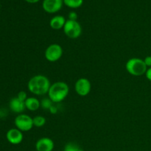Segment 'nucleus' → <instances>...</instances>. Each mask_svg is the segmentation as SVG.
<instances>
[{"label":"nucleus","mask_w":151,"mask_h":151,"mask_svg":"<svg viewBox=\"0 0 151 151\" xmlns=\"http://www.w3.org/2000/svg\"><path fill=\"white\" fill-rule=\"evenodd\" d=\"M63 29L65 35L72 39L78 38L82 33L81 25L77 21L67 20Z\"/></svg>","instance_id":"nucleus-4"},{"label":"nucleus","mask_w":151,"mask_h":151,"mask_svg":"<svg viewBox=\"0 0 151 151\" xmlns=\"http://www.w3.org/2000/svg\"><path fill=\"white\" fill-rule=\"evenodd\" d=\"M33 120V125L37 127V128H41L43 127L46 124L47 119L44 116H36L34 118H32Z\"/></svg>","instance_id":"nucleus-15"},{"label":"nucleus","mask_w":151,"mask_h":151,"mask_svg":"<svg viewBox=\"0 0 151 151\" xmlns=\"http://www.w3.org/2000/svg\"><path fill=\"white\" fill-rule=\"evenodd\" d=\"M50 113L52 114H57V112H58V108L56 107L55 106H54V105H53V106L50 109Z\"/></svg>","instance_id":"nucleus-21"},{"label":"nucleus","mask_w":151,"mask_h":151,"mask_svg":"<svg viewBox=\"0 0 151 151\" xmlns=\"http://www.w3.org/2000/svg\"><path fill=\"white\" fill-rule=\"evenodd\" d=\"M69 88L67 84L62 81L52 84L48 91L49 98L53 103H60L63 101L69 94Z\"/></svg>","instance_id":"nucleus-2"},{"label":"nucleus","mask_w":151,"mask_h":151,"mask_svg":"<svg viewBox=\"0 0 151 151\" xmlns=\"http://www.w3.org/2000/svg\"><path fill=\"white\" fill-rule=\"evenodd\" d=\"M145 63L147 66V67H151V56H147V57L145 58L144 60Z\"/></svg>","instance_id":"nucleus-20"},{"label":"nucleus","mask_w":151,"mask_h":151,"mask_svg":"<svg viewBox=\"0 0 151 151\" xmlns=\"http://www.w3.org/2000/svg\"><path fill=\"white\" fill-rule=\"evenodd\" d=\"M26 1H27L28 3H31V4H34V3L38 2L39 0H25Z\"/></svg>","instance_id":"nucleus-23"},{"label":"nucleus","mask_w":151,"mask_h":151,"mask_svg":"<svg viewBox=\"0 0 151 151\" xmlns=\"http://www.w3.org/2000/svg\"><path fill=\"white\" fill-rule=\"evenodd\" d=\"M14 123L16 128L20 130L22 132L30 131L34 126L32 118L24 114H21L16 116L14 120Z\"/></svg>","instance_id":"nucleus-5"},{"label":"nucleus","mask_w":151,"mask_h":151,"mask_svg":"<svg viewBox=\"0 0 151 151\" xmlns=\"http://www.w3.org/2000/svg\"><path fill=\"white\" fill-rule=\"evenodd\" d=\"M63 2L70 8H78L83 3V0H63Z\"/></svg>","instance_id":"nucleus-14"},{"label":"nucleus","mask_w":151,"mask_h":151,"mask_svg":"<svg viewBox=\"0 0 151 151\" xmlns=\"http://www.w3.org/2000/svg\"><path fill=\"white\" fill-rule=\"evenodd\" d=\"M91 84L87 78H82L77 81L75 85V89L77 94L81 97L87 96L91 91Z\"/></svg>","instance_id":"nucleus-7"},{"label":"nucleus","mask_w":151,"mask_h":151,"mask_svg":"<svg viewBox=\"0 0 151 151\" xmlns=\"http://www.w3.org/2000/svg\"><path fill=\"white\" fill-rule=\"evenodd\" d=\"M78 151H84L83 150V149H81V147H80V148H79V150H78Z\"/></svg>","instance_id":"nucleus-24"},{"label":"nucleus","mask_w":151,"mask_h":151,"mask_svg":"<svg viewBox=\"0 0 151 151\" xmlns=\"http://www.w3.org/2000/svg\"><path fill=\"white\" fill-rule=\"evenodd\" d=\"M54 147V142L48 137L39 139L35 143V149L37 151H52Z\"/></svg>","instance_id":"nucleus-10"},{"label":"nucleus","mask_w":151,"mask_h":151,"mask_svg":"<svg viewBox=\"0 0 151 151\" xmlns=\"http://www.w3.org/2000/svg\"><path fill=\"white\" fill-rule=\"evenodd\" d=\"M24 103L26 109L30 111H35L38 110L41 106V102L35 97H28Z\"/></svg>","instance_id":"nucleus-13"},{"label":"nucleus","mask_w":151,"mask_h":151,"mask_svg":"<svg viewBox=\"0 0 151 151\" xmlns=\"http://www.w3.org/2000/svg\"><path fill=\"white\" fill-rule=\"evenodd\" d=\"M145 76L148 81H151V67L149 68V69H147V72H146L145 73Z\"/></svg>","instance_id":"nucleus-22"},{"label":"nucleus","mask_w":151,"mask_h":151,"mask_svg":"<svg viewBox=\"0 0 151 151\" xmlns=\"http://www.w3.org/2000/svg\"><path fill=\"white\" fill-rule=\"evenodd\" d=\"M63 3V0H44L43 8L47 13H55L61 9Z\"/></svg>","instance_id":"nucleus-8"},{"label":"nucleus","mask_w":151,"mask_h":151,"mask_svg":"<svg viewBox=\"0 0 151 151\" xmlns=\"http://www.w3.org/2000/svg\"><path fill=\"white\" fill-rule=\"evenodd\" d=\"M63 55V48L58 44H50L45 50V58L50 62H56Z\"/></svg>","instance_id":"nucleus-6"},{"label":"nucleus","mask_w":151,"mask_h":151,"mask_svg":"<svg viewBox=\"0 0 151 151\" xmlns=\"http://www.w3.org/2000/svg\"><path fill=\"white\" fill-rule=\"evenodd\" d=\"M7 140L12 145H19L23 141V134L22 131L18 128H11L6 134Z\"/></svg>","instance_id":"nucleus-9"},{"label":"nucleus","mask_w":151,"mask_h":151,"mask_svg":"<svg viewBox=\"0 0 151 151\" xmlns=\"http://www.w3.org/2000/svg\"><path fill=\"white\" fill-rule=\"evenodd\" d=\"M80 147L78 145L75 144L73 142H69L65 145L63 151H78L79 150Z\"/></svg>","instance_id":"nucleus-17"},{"label":"nucleus","mask_w":151,"mask_h":151,"mask_svg":"<svg viewBox=\"0 0 151 151\" xmlns=\"http://www.w3.org/2000/svg\"><path fill=\"white\" fill-rule=\"evenodd\" d=\"M125 69L128 73L134 76H141L145 74L147 70L144 60L138 58H133L128 60L125 64Z\"/></svg>","instance_id":"nucleus-3"},{"label":"nucleus","mask_w":151,"mask_h":151,"mask_svg":"<svg viewBox=\"0 0 151 151\" xmlns=\"http://www.w3.org/2000/svg\"><path fill=\"white\" fill-rule=\"evenodd\" d=\"M17 97L19 99V100H22V101H23V102L26 101L27 99L28 98L27 94V93L24 91H19V92L18 93Z\"/></svg>","instance_id":"nucleus-18"},{"label":"nucleus","mask_w":151,"mask_h":151,"mask_svg":"<svg viewBox=\"0 0 151 151\" xmlns=\"http://www.w3.org/2000/svg\"><path fill=\"white\" fill-rule=\"evenodd\" d=\"M53 106V102L50 98H44L41 100V106L45 110H50V108Z\"/></svg>","instance_id":"nucleus-16"},{"label":"nucleus","mask_w":151,"mask_h":151,"mask_svg":"<svg viewBox=\"0 0 151 151\" xmlns=\"http://www.w3.org/2000/svg\"><path fill=\"white\" fill-rule=\"evenodd\" d=\"M51 84L46 76L42 75H35L29 81L28 90L35 95H44L48 93Z\"/></svg>","instance_id":"nucleus-1"},{"label":"nucleus","mask_w":151,"mask_h":151,"mask_svg":"<svg viewBox=\"0 0 151 151\" xmlns=\"http://www.w3.org/2000/svg\"><path fill=\"white\" fill-rule=\"evenodd\" d=\"M77 18H78V15L75 12H71L69 13V20L76 21Z\"/></svg>","instance_id":"nucleus-19"},{"label":"nucleus","mask_w":151,"mask_h":151,"mask_svg":"<svg viewBox=\"0 0 151 151\" xmlns=\"http://www.w3.org/2000/svg\"><path fill=\"white\" fill-rule=\"evenodd\" d=\"M66 19L63 16H54L50 22V26L52 29H60L63 28L65 24H66Z\"/></svg>","instance_id":"nucleus-12"},{"label":"nucleus","mask_w":151,"mask_h":151,"mask_svg":"<svg viewBox=\"0 0 151 151\" xmlns=\"http://www.w3.org/2000/svg\"><path fill=\"white\" fill-rule=\"evenodd\" d=\"M9 106H10V109L12 111L17 114L22 113L26 109L24 102L19 100L17 97H13V98H12L10 100V103H9Z\"/></svg>","instance_id":"nucleus-11"}]
</instances>
